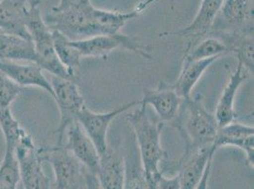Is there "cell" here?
I'll return each mask as SVG.
<instances>
[{
	"label": "cell",
	"instance_id": "obj_28",
	"mask_svg": "<svg viewBox=\"0 0 254 189\" xmlns=\"http://www.w3.org/2000/svg\"><path fill=\"white\" fill-rule=\"evenodd\" d=\"M158 189H181L179 175L173 177H165L162 172L156 177Z\"/></svg>",
	"mask_w": 254,
	"mask_h": 189
},
{
	"label": "cell",
	"instance_id": "obj_18",
	"mask_svg": "<svg viewBox=\"0 0 254 189\" xmlns=\"http://www.w3.org/2000/svg\"><path fill=\"white\" fill-rule=\"evenodd\" d=\"M249 74L250 73L247 71V69L239 63L235 70L231 74V77L226 86L224 87L222 94L215 109L214 117L218 126H225L234 121L236 117V113L234 111V101L236 94L240 86L248 79Z\"/></svg>",
	"mask_w": 254,
	"mask_h": 189
},
{
	"label": "cell",
	"instance_id": "obj_7",
	"mask_svg": "<svg viewBox=\"0 0 254 189\" xmlns=\"http://www.w3.org/2000/svg\"><path fill=\"white\" fill-rule=\"evenodd\" d=\"M94 6L86 8H68L55 10L52 8L44 20L51 30L63 33L69 40H81L95 36L91 10Z\"/></svg>",
	"mask_w": 254,
	"mask_h": 189
},
{
	"label": "cell",
	"instance_id": "obj_15",
	"mask_svg": "<svg viewBox=\"0 0 254 189\" xmlns=\"http://www.w3.org/2000/svg\"><path fill=\"white\" fill-rule=\"evenodd\" d=\"M155 0H144L138 3L132 11H106L93 7L91 17L96 35L117 34L127 25V22L137 18Z\"/></svg>",
	"mask_w": 254,
	"mask_h": 189
},
{
	"label": "cell",
	"instance_id": "obj_27",
	"mask_svg": "<svg viewBox=\"0 0 254 189\" xmlns=\"http://www.w3.org/2000/svg\"><path fill=\"white\" fill-rule=\"evenodd\" d=\"M21 91L20 85L0 72V110L11 109V104L18 97Z\"/></svg>",
	"mask_w": 254,
	"mask_h": 189
},
{
	"label": "cell",
	"instance_id": "obj_26",
	"mask_svg": "<svg viewBox=\"0 0 254 189\" xmlns=\"http://www.w3.org/2000/svg\"><path fill=\"white\" fill-rule=\"evenodd\" d=\"M0 128L5 138V147L14 148L27 132L11 114V109L0 110Z\"/></svg>",
	"mask_w": 254,
	"mask_h": 189
},
{
	"label": "cell",
	"instance_id": "obj_19",
	"mask_svg": "<svg viewBox=\"0 0 254 189\" xmlns=\"http://www.w3.org/2000/svg\"><path fill=\"white\" fill-rule=\"evenodd\" d=\"M125 158L108 147L100 155V165L97 177L103 189H124L125 184Z\"/></svg>",
	"mask_w": 254,
	"mask_h": 189
},
{
	"label": "cell",
	"instance_id": "obj_14",
	"mask_svg": "<svg viewBox=\"0 0 254 189\" xmlns=\"http://www.w3.org/2000/svg\"><path fill=\"white\" fill-rule=\"evenodd\" d=\"M224 0H202L200 7L193 20L184 29L175 32L160 34V36H179L190 39L188 46L198 42L206 35H209L212 31L213 23L215 21L221 9Z\"/></svg>",
	"mask_w": 254,
	"mask_h": 189
},
{
	"label": "cell",
	"instance_id": "obj_10",
	"mask_svg": "<svg viewBox=\"0 0 254 189\" xmlns=\"http://www.w3.org/2000/svg\"><path fill=\"white\" fill-rule=\"evenodd\" d=\"M251 31H254V0H224L209 35Z\"/></svg>",
	"mask_w": 254,
	"mask_h": 189
},
{
	"label": "cell",
	"instance_id": "obj_5",
	"mask_svg": "<svg viewBox=\"0 0 254 189\" xmlns=\"http://www.w3.org/2000/svg\"><path fill=\"white\" fill-rule=\"evenodd\" d=\"M70 42L79 51L82 58H103L117 48L123 47L137 53L145 59H152V55L147 47L141 45L136 38L121 32L117 34L96 35L81 40H70Z\"/></svg>",
	"mask_w": 254,
	"mask_h": 189
},
{
	"label": "cell",
	"instance_id": "obj_29",
	"mask_svg": "<svg viewBox=\"0 0 254 189\" xmlns=\"http://www.w3.org/2000/svg\"><path fill=\"white\" fill-rule=\"evenodd\" d=\"M91 5V0H60L59 4L53 8L55 10H64L68 8H86Z\"/></svg>",
	"mask_w": 254,
	"mask_h": 189
},
{
	"label": "cell",
	"instance_id": "obj_31",
	"mask_svg": "<svg viewBox=\"0 0 254 189\" xmlns=\"http://www.w3.org/2000/svg\"><path fill=\"white\" fill-rule=\"evenodd\" d=\"M212 158L209 161L206 170L204 172V175L202 177L199 184L197 185V187L194 189H209V181H210V176H211V172H212Z\"/></svg>",
	"mask_w": 254,
	"mask_h": 189
},
{
	"label": "cell",
	"instance_id": "obj_9",
	"mask_svg": "<svg viewBox=\"0 0 254 189\" xmlns=\"http://www.w3.org/2000/svg\"><path fill=\"white\" fill-rule=\"evenodd\" d=\"M139 101H130L106 113H95L85 106L77 116V122L84 129L86 135L92 140L99 155L106 152L109 147L107 144V133L111 122L117 116L138 105Z\"/></svg>",
	"mask_w": 254,
	"mask_h": 189
},
{
	"label": "cell",
	"instance_id": "obj_2",
	"mask_svg": "<svg viewBox=\"0 0 254 189\" xmlns=\"http://www.w3.org/2000/svg\"><path fill=\"white\" fill-rule=\"evenodd\" d=\"M127 119L134 132L146 177L158 176L161 173L160 163L165 157L160 141L162 122L151 118L147 114V106L142 105L127 114Z\"/></svg>",
	"mask_w": 254,
	"mask_h": 189
},
{
	"label": "cell",
	"instance_id": "obj_24",
	"mask_svg": "<svg viewBox=\"0 0 254 189\" xmlns=\"http://www.w3.org/2000/svg\"><path fill=\"white\" fill-rule=\"evenodd\" d=\"M124 189H148V182L138 152H129L125 157Z\"/></svg>",
	"mask_w": 254,
	"mask_h": 189
},
{
	"label": "cell",
	"instance_id": "obj_21",
	"mask_svg": "<svg viewBox=\"0 0 254 189\" xmlns=\"http://www.w3.org/2000/svg\"><path fill=\"white\" fill-rule=\"evenodd\" d=\"M0 59L36 63L37 58L32 41L0 32Z\"/></svg>",
	"mask_w": 254,
	"mask_h": 189
},
{
	"label": "cell",
	"instance_id": "obj_25",
	"mask_svg": "<svg viewBox=\"0 0 254 189\" xmlns=\"http://www.w3.org/2000/svg\"><path fill=\"white\" fill-rule=\"evenodd\" d=\"M20 171L14 148L5 147L4 157L0 165V189H17Z\"/></svg>",
	"mask_w": 254,
	"mask_h": 189
},
{
	"label": "cell",
	"instance_id": "obj_34",
	"mask_svg": "<svg viewBox=\"0 0 254 189\" xmlns=\"http://www.w3.org/2000/svg\"><path fill=\"white\" fill-rule=\"evenodd\" d=\"M0 1H2V0H0Z\"/></svg>",
	"mask_w": 254,
	"mask_h": 189
},
{
	"label": "cell",
	"instance_id": "obj_11",
	"mask_svg": "<svg viewBox=\"0 0 254 189\" xmlns=\"http://www.w3.org/2000/svg\"><path fill=\"white\" fill-rule=\"evenodd\" d=\"M217 148L214 145L194 147L184 151L179 172L181 189H194L199 184L209 161Z\"/></svg>",
	"mask_w": 254,
	"mask_h": 189
},
{
	"label": "cell",
	"instance_id": "obj_12",
	"mask_svg": "<svg viewBox=\"0 0 254 189\" xmlns=\"http://www.w3.org/2000/svg\"><path fill=\"white\" fill-rule=\"evenodd\" d=\"M64 134H66V142L64 143V146L88 171L97 175L100 165L99 152L79 122L75 121L67 127Z\"/></svg>",
	"mask_w": 254,
	"mask_h": 189
},
{
	"label": "cell",
	"instance_id": "obj_23",
	"mask_svg": "<svg viewBox=\"0 0 254 189\" xmlns=\"http://www.w3.org/2000/svg\"><path fill=\"white\" fill-rule=\"evenodd\" d=\"M54 50L64 66L68 70L73 78H76V70L81 65L82 56L75 48L70 40L63 33L52 30Z\"/></svg>",
	"mask_w": 254,
	"mask_h": 189
},
{
	"label": "cell",
	"instance_id": "obj_3",
	"mask_svg": "<svg viewBox=\"0 0 254 189\" xmlns=\"http://www.w3.org/2000/svg\"><path fill=\"white\" fill-rule=\"evenodd\" d=\"M26 26L31 35L36 64L55 77L75 81L68 70L59 61L53 46V32L41 14L40 0H30Z\"/></svg>",
	"mask_w": 254,
	"mask_h": 189
},
{
	"label": "cell",
	"instance_id": "obj_16",
	"mask_svg": "<svg viewBox=\"0 0 254 189\" xmlns=\"http://www.w3.org/2000/svg\"><path fill=\"white\" fill-rule=\"evenodd\" d=\"M213 145L217 149L227 146L240 148L245 153L248 164L254 168V126L233 121L228 125L219 127Z\"/></svg>",
	"mask_w": 254,
	"mask_h": 189
},
{
	"label": "cell",
	"instance_id": "obj_22",
	"mask_svg": "<svg viewBox=\"0 0 254 189\" xmlns=\"http://www.w3.org/2000/svg\"><path fill=\"white\" fill-rule=\"evenodd\" d=\"M229 52L227 46L220 39L210 36L202 38L199 42L187 47L183 61H198L212 57H222L223 54Z\"/></svg>",
	"mask_w": 254,
	"mask_h": 189
},
{
	"label": "cell",
	"instance_id": "obj_1",
	"mask_svg": "<svg viewBox=\"0 0 254 189\" xmlns=\"http://www.w3.org/2000/svg\"><path fill=\"white\" fill-rule=\"evenodd\" d=\"M173 125L185 141V150L213 145L219 126L203 104L201 95L182 99Z\"/></svg>",
	"mask_w": 254,
	"mask_h": 189
},
{
	"label": "cell",
	"instance_id": "obj_32",
	"mask_svg": "<svg viewBox=\"0 0 254 189\" xmlns=\"http://www.w3.org/2000/svg\"><path fill=\"white\" fill-rule=\"evenodd\" d=\"M160 174V173H159ZM157 176H151L147 177V182H148V189H158L157 187V181H156Z\"/></svg>",
	"mask_w": 254,
	"mask_h": 189
},
{
	"label": "cell",
	"instance_id": "obj_17",
	"mask_svg": "<svg viewBox=\"0 0 254 189\" xmlns=\"http://www.w3.org/2000/svg\"><path fill=\"white\" fill-rule=\"evenodd\" d=\"M30 0L0 1V31L32 41L26 20Z\"/></svg>",
	"mask_w": 254,
	"mask_h": 189
},
{
	"label": "cell",
	"instance_id": "obj_8",
	"mask_svg": "<svg viewBox=\"0 0 254 189\" xmlns=\"http://www.w3.org/2000/svg\"><path fill=\"white\" fill-rule=\"evenodd\" d=\"M14 151L24 189H53L51 180L43 169L44 161L39 147L28 133L17 143Z\"/></svg>",
	"mask_w": 254,
	"mask_h": 189
},
{
	"label": "cell",
	"instance_id": "obj_4",
	"mask_svg": "<svg viewBox=\"0 0 254 189\" xmlns=\"http://www.w3.org/2000/svg\"><path fill=\"white\" fill-rule=\"evenodd\" d=\"M39 151L54 171V189H85L86 168L64 144L39 147Z\"/></svg>",
	"mask_w": 254,
	"mask_h": 189
},
{
	"label": "cell",
	"instance_id": "obj_20",
	"mask_svg": "<svg viewBox=\"0 0 254 189\" xmlns=\"http://www.w3.org/2000/svg\"><path fill=\"white\" fill-rule=\"evenodd\" d=\"M218 59L219 57H212L198 61H183L180 76L175 84H171L172 87L182 99L189 98L193 87L201 79L203 74Z\"/></svg>",
	"mask_w": 254,
	"mask_h": 189
},
{
	"label": "cell",
	"instance_id": "obj_33",
	"mask_svg": "<svg viewBox=\"0 0 254 189\" xmlns=\"http://www.w3.org/2000/svg\"><path fill=\"white\" fill-rule=\"evenodd\" d=\"M0 32H1V31H0Z\"/></svg>",
	"mask_w": 254,
	"mask_h": 189
},
{
	"label": "cell",
	"instance_id": "obj_6",
	"mask_svg": "<svg viewBox=\"0 0 254 189\" xmlns=\"http://www.w3.org/2000/svg\"><path fill=\"white\" fill-rule=\"evenodd\" d=\"M50 83L53 87V98L60 112V121L55 132L57 134L56 145H63L65 130L77 120L79 113L85 106V98L75 81L53 76Z\"/></svg>",
	"mask_w": 254,
	"mask_h": 189
},
{
	"label": "cell",
	"instance_id": "obj_30",
	"mask_svg": "<svg viewBox=\"0 0 254 189\" xmlns=\"http://www.w3.org/2000/svg\"><path fill=\"white\" fill-rule=\"evenodd\" d=\"M103 189L97 175L88 171L85 172V189Z\"/></svg>",
	"mask_w": 254,
	"mask_h": 189
},
{
	"label": "cell",
	"instance_id": "obj_13",
	"mask_svg": "<svg viewBox=\"0 0 254 189\" xmlns=\"http://www.w3.org/2000/svg\"><path fill=\"white\" fill-rule=\"evenodd\" d=\"M138 105L152 106L161 122H173L179 113L182 98L171 84L161 82L156 89H145Z\"/></svg>",
	"mask_w": 254,
	"mask_h": 189
}]
</instances>
